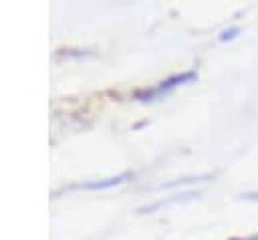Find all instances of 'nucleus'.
Here are the masks:
<instances>
[{"label": "nucleus", "instance_id": "nucleus-2", "mask_svg": "<svg viewBox=\"0 0 258 240\" xmlns=\"http://www.w3.org/2000/svg\"><path fill=\"white\" fill-rule=\"evenodd\" d=\"M127 177H131V173H129V171H123V173H119V175H115V177L83 182V184H77V186H73V188H77V190H87V192H89V190H109V188H115V186L127 182Z\"/></svg>", "mask_w": 258, "mask_h": 240}, {"label": "nucleus", "instance_id": "nucleus-3", "mask_svg": "<svg viewBox=\"0 0 258 240\" xmlns=\"http://www.w3.org/2000/svg\"><path fill=\"white\" fill-rule=\"evenodd\" d=\"M238 32H240V28H230V30H224V32L220 34V40H222V42L232 40L234 36H238Z\"/></svg>", "mask_w": 258, "mask_h": 240}, {"label": "nucleus", "instance_id": "nucleus-4", "mask_svg": "<svg viewBox=\"0 0 258 240\" xmlns=\"http://www.w3.org/2000/svg\"><path fill=\"white\" fill-rule=\"evenodd\" d=\"M244 198H246V200H258V194H246Z\"/></svg>", "mask_w": 258, "mask_h": 240}, {"label": "nucleus", "instance_id": "nucleus-1", "mask_svg": "<svg viewBox=\"0 0 258 240\" xmlns=\"http://www.w3.org/2000/svg\"><path fill=\"white\" fill-rule=\"evenodd\" d=\"M196 71H183V73H179V75H173V77H169V79H165V81H159L155 87H151V89H145L143 93H139L137 95V99L139 101H155V99H161V97H165V95H169L173 89H177V87H181V85H185V83H191V81H196Z\"/></svg>", "mask_w": 258, "mask_h": 240}]
</instances>
